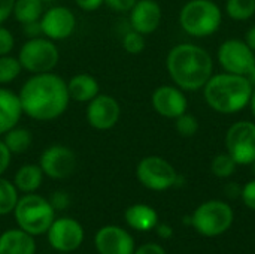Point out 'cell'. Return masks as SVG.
<instances>
[{
	"label": "cell",
	"instance_id": "obj_1",
	"mask_svg": "<svg viewBox=\"0 0 255 254\" xmlns=\"http://www.w3.org/2000/svg\"><path fill=\"white\" fill-rule=\"evenodd\" d=\"M19 100L24 115L36 121H54L69 108L67 81L54 72L34 73L21 87Z\"/></svg>",
	"mask_w": 255,
	"mask_h": 254
},
{
	"label": "cell",
	"instance_id": "obj_2",
	"mask_svg": "<svg viewBox=\"0 0 255 254\" xmlns=\"http://www.w3.org/2000/svg\"><path fill=\"white\" fill-rule=\"evenodd\" d=\"M172 81L185 91H196L205 87L212 76L214 61L206 49L194 43L173 46L166 60Z\"/></svg>",
	"mask_w": 255,
	"mask_h": 254
},
{
	"label": "cell",
	"instance_id": "obj_3",
	"mask_svg": "<svg viewBox=\"0 0 255 254\" xmlns=\"http://www.w3.org/2000/svg\"><path fill=\"white\" fill-rule=\"evenodd\" d=\"M253 90L247 76L226 72L209 78L203 87V96L215 112L236 114L250 103Z\"/></svg>",
	"mask_w": 255,
	"mask_h": 254
},
{
	"label": "cell",
	"instance_id": "obj_4",
	"mask_svg": "<svg viewBox=\"0 0 255 254\" xmlns=\"http://www.w3.org/2000/svg\"><path fill=\"white\" fill-rule=\"evenodd\" d=\"M13 216L19 229L37 237L48 232L55 219V210L49 199L37 193H25L18 199Z\"/></svg>",
	"mask_w": 255,
	"mask_h": 254
},
{
	"label": "cell",
	"instance_id": "obj_5",
	"mask_svg": "<svg viewBox=\"0 0 255 254\" xmlns=\"http://www.w3.org/2000/svg\"><path fill=\"white\" fill-rule=\"evenodd\" d=\"M221 9L212 0H190L179 13L182 30L194 37H208L221 25Z\"/></svg>",
	"mask_w": 255,
	"mask_h": 254
},
{
	"label": "cell",
	"instance_id": "obj_6",
	"mask_svg": "<svg viewBox=\"0 0 255 254\" xmlns=\"http://www.w3.org/2000/svg\"><path fill=\"white\" fill-rule=\"evenodd\" d=\"M18 60L22 66V70L34 73L52 72L60 61V51L54 40L37 36L27 39L18 52Z\"/></svg>",
	"mask_w": 255,
	"mask_h": 254
},
{
	"label": "cell",
	"instance_id": "obj_7",
	"mask_svg": "<svg viewBox=\"0 0 255 254\" xmlns=\"http://www.w3.org/2000/svg\"><path fill=\"white\" fill-rule=\"evenodd\" d=\"M235 214L232 207L223 201H208L196 208L191 216V226L203 237L214 238L230 229Z\"/></svg>",
	"mask_w": 255,
	"mask_h": 254
},
{
	"label": "cell",
	"instance_id": "obj_8",
	"mask_svg": "<svg viewBox=\"0 0 255 254\" xmlns=\"http://www.w3.org/2000/svg\"><path fill=\"white\" fill-rule=\"evenodd\" d=\"M139 183L154 192H164L178 183V172L170 162L160 156L143 157L136 168Z\"/></svg>",
	"mask_w": 255,
	"mask_h": 254
},
{
	"label": "cell",
	"instance_id": "obj_9",
	"mask_svg": "<svg viewBox=\"0 0 255 254\" xmlns=\"http://www.w3.org/2000/svg\"><path fill=\"white\" fill-rule=\"evenodd\" d=\"M227 153L238 165H251L255 160V123L238 121L226 133Z\"/></svg>",
	"mask_w": 255,
	"mask_h": 254
},
{
	"label": "cell",
	"instance_id": "obj_10",
	"mask_svg": "<svg viewBox=\"0 0 255 254\" xmlns=\"http://www.w3.org/2000/svg\"><path fill=\"white\" fill-rule=\"evenodd\" d=\"M76 154L72 148L63 144H52L46 147L39 159L45 177L51 180H66L76 171Z\"/></svg>",
	"mask_w": 255,
	"mask_h": 254
},
{
	"label": "cell",
	"instance_id": "obj_11",
	"mask_svg": "<svg viewBox=\"0 0 255 254\" xmlns=\"http://www.w3.org/2000/svg\"><path fill=\"white\" fill-rule=\"evenodd\" d=\"M218 61L227 73L245 76L255 64V52L245 40L229 39L218 48Z\"/></svg>",
	"mask_w": 255,
	"mask_h": 254
},
{
	"label": "cell",
	"instance_id": "obj_12",
	"mask_svg": "<svg viewBox=\"0 0 255 254\" xmlns=\"http://www.w3.org/2000/svg\"><path fill=\"white\" fill-rule=\"evenodd\" d=\"M46 234L51 247L58 253H72L84 243V228L72 217L54 219Z\"/></svg>",
	"mask_w": 255,
	"mask_h": 254
},
{
	"label": "cell",
	"instance_id": "obj_13",
	"mask_svg": "<svg viewBox=\"0 0 255 254\" xmlns=\"http://www.w3.org/2000/svg\"><path fill=\"white\" fill-rule=\"evenodd\" d=\"M121 117V106L114 96L99 93L87 103L85 118L94 130H109L117 126Z\"/></svg>",
	"mask_w": 255,
	"mask_h": 254
},
{
	"label": "cell",
	"instance_id": "obj_14",
	"mask_svg": "<svg viewBox=\"0 0 255 254\" xmlns=\"http://www.w3.org/2000/svg\"><path fill=\"white\" fill-rule=\"evenodd\" d=\"M39 22L42 28V36L54 42H61L69 39L76 30V16L66 6L49 7L48 10L43 12Z\"/></svg>",
	"mask_w": 255,
	"mask_h": 254
},
{
	"label": "cell",
	"instance_id": "obj_15",
	"mask_svg": "<svg viewBox=\"0 0 255 254\" xmlns=\"http://www.w3.org/2000/svg\"><path fill=\"white\" fill-rule=\"evenodd\" d=\"M94 246L99 254H133L136 250L133 237L115 225L100 228L94 237Z\"/></svg>",
	"mask_w": 255,
	"mask_h": 254
},
{
	"label": "cell",
	"instance_id": "obj_16",
	"mask_svg": "<svg viewBox=\"0 0 255 254\" xmlns=\"http://www.w3.org/2000/svg\"><path fill=\"white\" fill-rule=\"evenodd\" d=\"M152 108L157 114L166 118H176L181 114L187 112V97L179 87L161 85L158 87L151 97Z\"/></svg>",
	"mask_w": 255,
	"mask_h": 254
},
{
	"label": "cell",
	"instance_id": "obj_17",
	"mask_svg": "<svg viewBox=\"0 0 255 254\" xmlns=\"http://www.w3.org/2000/svg\"><path fill=\"white\" fill-rule=\"evenodd\" d=\"M161 6L155 0H137L130 10V28L146 36L154 33L161 22Z\"/></svg>",
	"mask_w": 255,
	"mask_h": 254
},
{
	"label": "cell",
	"instance_id": "obj_18",
	"mask_svg": "<svg viewBox=\"0 0 255 254\" xmlns=\"http://www.w3.org/2000/svg\"><path fill=\"white\" fill-rule=\"evenodd\" d=\"M24 115L18 93L0 85V136L19 124Z\"/></svg>",
	"mask_w": 255,
	"mask_h": 254
},
{
	"label": "cell",
	"instance_id": "obj_19",
	"mask_svg": "<svg viewBox=\"0 0 255 254\" xmlns=\"http://www.w3.org/2000/svg\"><path fill=\"white\" fill-rule=\"evenodd\" d=\"M0 254H36L34 237L16 228L0 235Z\"/></svg>",
	"mask_w": 255,
	"mask_h": 254
},
{
	"label": "cell",
	"instance_id": "obj_20",
	"mask_svg": "<svg viewBox=\"0 0 255 254\" xmlns=\"http://www.w3.org/2000/svg\"><path fill=\"white\" fill-rule=\"evenodd\" d=\"M70 100L78 103H88L100 93L99 81L90 73H76L67 81Z\"/></svg>",
	"mask_w": 255,
	"mask_h": 254
},
{
	"label": "cell",
	"instance_id": "obj_21",
	"mask_svg": "<svg viewBox=\"0 0 255 254\" xmlns=\"http://www.w3.org/2000/svg\"><path fill=\"white\" fill-rule=\"evenodd\" d=\"M124 220L131 229L148 232L155 229V226L158 225V214L152 207L146 204H134L126 210Z\"/></svg>",
	"mask_w": 255,
	"mask_h": 254
},
{
	"label": "cell",
	"instance_id": "obj_22",
	"mask_svg": "<svg viewBox=\"0 0 255 254\" xmlns=\"http://www.w3.org/2000/svg\"><path fill=\"white\" fill-rule=\"evenodd\" d=\"M43 171L39 165L27 163L22 165L13 177V184L21 193H36L43 183Z\"/></svg>",
	"mask_w": 255,
	"mask_h": 254
},
{
	"label": "cell",
	"instance_id": "obj_23",
	"mask_svg": "<svg viewBox=\"0 0 255 254\" xmlns=\"http://www.w3.org/2000/svg\"><path fill=\"white\" fill-rule=\"evenodd\" d=\"M42 0H15L12 15L21 25L37 22L45 12Z\"/></svg>",
	"mask_w": 255,
	"mask_h": 254
},
{
	"label": "cell",
	"instance_id": "obj_24",
	"mask_svg": "<svg viewBox=\"0 0 255 254\" xmlns=\"http://www.w3.org/2000/svg\"><path fill=\"white\" fill-rule=\"evenodd\" d=\"M1 139L6 144L7 150L12 153V156L25 153L33 144L31 132L25 127H19V126H15L13 129H10L7 133H4L1 136Z\"/></svg>",
	"mask_w": 255,
	"mask_h": 254
},
{
	"label": "cell",
	"instance_id": "obj_25",
	"mask_svg": "<svg viewBox=\"0 0 255 254\" xmlns=\"http://www.w3.org/2000/svg\"><path fill=\"white\" fill-rule=\"evenodd\" d=\"M18 199H19V192L15 187V184L0 177V216H7L13 213Z\"/></svg>",
	"mask_w": 255,
	"mask_h": 254
},
{
	"label": "cell",
	"instance_id": "obj_26",
	"mask_svg": "<svg viewBox=\"0 0 255 254\" xmlns=\"http://www.w3.org/2000/svg\"><path fill=\"white\" fill-rule=\"evenodd\" d=\"M22 72V66L18 60V57H13L10 54L0 55V85L12 84L18 79V76Z\"/></svg>",
	"mask_w": 255,
	"mask_h": 254
},
{
	"label": "cell",
	"instance_id": "obj_27",
	"mask_svg": "<svg viewBox=\"0 0 255 254\" xmlns=\"http://www.w3.org/2000/svg\"><path fill=\"white\" fill-rule=\"evenodd\" d=\"M226 13L235 21H247L255 13V0H227Z\"/></svg>",
	"mask_w": 255,
	"mask_h": 254
},
{
	"label": "cell",
	"instance_id": "obj_28",
	"mask_svg": "<svg viewBox=\"0 0 255 254\" xmlns=\"http://www.w3.org/2000/svg\"><path fill=\"white\" fill-rule=\"evenodd\" d=\"M238 163L232 159L229 153H221L217 154L211 163V171L215 177L218 178H229L235 174Z\"/></svg>",
	"mask_w": 255,
	"mask_h": 254
},
{
	"label": "cell",
	"instance_id": "obj_29",
	"mask_svg": "<svg viewBox=\"0 0 255 254\" xmlns=\"http://www.w3.org/2000/svg\"><path fill=\"white\" fill-rule=\"evenodd\" d=\"M121 43H123L124 51L131 54V55H137V54L143 52V49L146 46L145 36L140 34L136 30H131V28L127 33H124V36L121 39Z\"/></svg>",
	"mask_w": 255,
	"mask_h": 254
},
{
	"label": "cell",
	"instance_id": "obj_30",
	"mask_svg": "<svg viewBox=\"0 0 255 254\" xmlns=\"http://www.w3.org/2000/svg\"><path fill=\"white\" fill-rule=\"evenodd\" d=\"M175 120H176V121H175L176 132H178L181 136H184V138H191V136H194V135L197 133V130H199V121H197V118H196L194 115L184 112V114H181L179 117H176Z\"/></svg>",
	"mask_w": 255,
	"mask_h": 254
},
{
	"label": "cell",
	"instance_id": "obj_31",
	"mask_svg": "<svg viewBox=\"0 0 255 254\" xmlns=\"http://www.w3.org/2000/svg\"><path fill=\"white\" fill-rule=\"evenodd\" d=\"M13 48H15V36L7 27L1 24L0 25V55L10 54Z\"/></svg>",
	"mask_w": 255,
	"mask_h": 254
},
{
	"label": "cell",
	"instance_id": "obj_32",
	"mask_svg": "<svg viewBox=\"0 0 255 254\" xmlns=\"http://www.w3.org/2000/svg\"><path fill=\"white\" fill-rule=\"evenodd\" d=\"M241 199H242V202H244L250 210H254L255 211V180L247 183V184L242 187Z\"/></svg>",
	"mask_w": 255,
	"mask_h": 254
},
{
	"label": "cell",
	"instance_id": "obj_33",
	"mask_svg": "<svg viewBox=\"0 0 255 254\" xmlns=\"http://www.w3.org/2000/svg\"><path fill=\"white\" fill-rule=\"evenodd\" d=\"M136 1L137 0H105V4L114 12L126 13V12L131 10V7L136 4Z\"/></svg>",
	"mask_w": 255,
	"mask_h": 254
},
{
	"label": "cell",
	"instance_id": "obj_34",
	"mask_svg": "<svg viewBox=\"0 0 255 254\" xmlns=\"http://www.w3.org/2000/svg\"><path fill=\"white\" fill-rule=\"evenodd\" d=\"M49 202H51V205H52V208L55 210V211H58V210H66L67 207H69V204H70V198H69V195L66 193V192H54L52 195H51V198H49Z\"/></svg>",
	"mask_w": 255,
	"mask_h": 254
},
{
	"label": "cell",
	"instance_id": "obj_35",
	"mask_svg": "<svg viewBox=\"0 0 255 254\" xmlns=\"http://www.w3.org/2000/svg\"><path fill=\"white\" fill-rule=\"evenodd\" d=\"M12 162V153L7 150L6 144L3 142L1 136H0V177L9 169Z\"/></svg>",
	"mask_w": 255,
	"mask_h": 254
},
{
	"label": "cell",
	"instance_id": "obj_36",
	"mask_svg": "<svg viewBox=\"0 0 255 254\" xmlns=\"http://www.w3.org/2000/svg\"><path fill=\"white\" fill-rule=\"evenodd\" d=\"M133 254H167L166 250L157 244V243H146V244H142L140 247H137L134 250Z\"/></svg>",
	"mask_w": 255,
	"mask_h": 254
},
{
	"label": "cell",
	"instance_id": "obj_37",
	"mask_svg": "<svg viewBox=\"0 0 255 254\" xmlns=\"http://www.w3.org/2000/svg\"><path fill=\"white\" fill-rule=\"evenodd\" d=\"M75 3L84 12H96L105 4V0H75Z\"/></svg>",
	"mask_w": 255,
	"mask_h": 254
},
{
	"label": "cell",
	"instance_id": "obj_38",
	"mask_svg": "<svg viewBox=\"0 0 255 254\" xmlns=\"http://www.w3.org/2000/svg\"><path fill=\"white\" fill-rule=\"evenodd\" d=\"M15 0H0V25L4 24L13 12Z\"/></svg>",
	"mask_w": 255,
	"mask_h": 254
},
{
	"label": "cell",
	"instance_id": "obj_39",
	"mask_svg": "<svg viewBox=\"0 0 255 254\" xmlns=\"http://www.w3.org/2000/svg\"><path fill=\"white\" fill-rule=\"evenodd\" d=\"M22 30L24 33L30 37H37V36H42V28H40V22H31V24H25L22 25Z\"/></svg>",
	"mask_w": 255,
	"mask_h": 254
},
{
	"label": "cell",
	"instance_id": "obj_40",
	"mask_svg": "<svg viewBox=\"0 0 255 254\" xmlns=\"http://www.w3.org/2000/svg\"><path fill=\"white\" fill-rule=\"evenodd\" d=\"M155 229H157L158 237H161V238H164V240H169V238L173 235V229H172V226L167 225V223H158V225L155 226Z\"/></svg>",
	"mask_w": 255,
	"mask_h": 254
},
{
	"label": "cell",
	"instance_id": "obj_41",
	"mask_svg": "<svg viewBox=\"0 0 255 254\" xmlns=\"http://www.w3.org/2000/svg\"><path fill=\"white\" fill-rule=\"evenodd\" d=\"M245 43L253 49L255 52V25H253L248 31H247V36H245Z\"/></svg>",
	"mask_w": 255,
	"mask_h": 254
},
{
	"label": "cell",
	"instance_id": "obj_42",
	"mask_svg": "<svg viewBox=\"0 0 255 254\" xmlns=\"http://www.w3.org/2000/svg\"><path fill=\"white\" fill-rule=\"evenodd\" d=\"M241 192H242V187H239L238 184H229V186H227V195H229L230 198L241 196Z\"/></svg>",
	"mask_w": 255,
	"mask_h": 254
},
{
	"label": "cell",
	"instance_id": "obj_43",
	"mask_svg": "<svg viewBox=\"0 0 255 254\" xmlns=\"http://www.w3.org/2000/svg\"><path fill=\"white\" fill-rule=\"evenodd\" d=\"M245 76H247L248 82L251 84V87H253V88H255V64H254V67H253V69H251V70H250V72L245 75Z\"/></svg>",
	"mask_w": 255,
	"mask_h": 254
},
{
	"label": "cell",
	"instance_id": "obj_44",
	"mask_svg": "<svg viewBox=\"0 0 255 254\" xmlns=\"http://www.w3.org/2000/svg\"><path fill=\"white\" fill-rule=\"evenodd\" d=\"M250 106H251V114L255 118V88L253 90V94H251V99H250Z\"/></svg>",
	"mask_w": 255,
	"mask_h": 254
},
{
	"label": "cell",
	"instance_id": "obj_45",
	"mask_svg": "<svg viewBox=\"0 0 255 254\" xmlns=\"http://www.w3.org/2000/svg\"><path fill=\"white\" fill-rule=\"evenodd\" d=\"M43 3H52V1H57V0H42Z\"/></svg>",
	"mask_w": 255,
	"mask_h": 254
},
{
	"label": "cell",
	"instance_id": "obj_46",
	"mask_svg": "<svg viewBox=\"0 0 255 254\" xmlns=\"http://www.w3.org/2000/svg\"><path fill=\"white\" fill-rule=\"evenodd\" d=\"M251 165H253V172H254V175H255V160L251 163Z\"/></svg>",
	"mask_w": 255,
	"mask_h": 254
},
{
	"label": "cell",
	"instance_id": "obj_47",
	"mask_svg": "<svg viewBox=\"0 0 255 254\" xmlns=\"http://www.w3.org/2000/svg\"><path fill=\"white\" fill-rule=\"evenodd\" d=\"M57 254H69V253H57Z\"/></svg>",
	"mask_w": 255,
	"mask_h": 254
}]
</instances>
